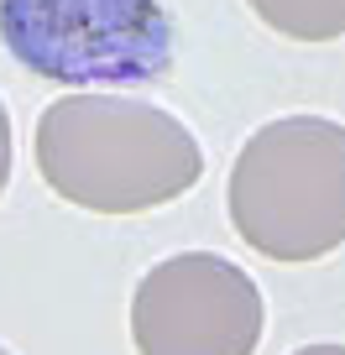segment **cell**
<instances>
[{"label":"cell","instance_id":"cell-3","mask_svg":"<svg viewBox=\"0 0 345 355\" xmlns=\"http://www.w3.org/2000/svg\"><path fill=\"white\" fill-rule=\"evenodd\" d=\"M0 42L26 73L68 89L157 84L178 53L162 0H0Z\"/></svg>","mask_w":345,"mask_h":355},{"label":"cell","instance_id":"cell-6","mask_svg":"<svg viewBox=\"0 0 345 355\" xmlns=\"http://www.w3.org/2000/svg\"><path fill=\"white\" fill-rule=\"evenodd\" d=\"M6 183H11V115L0 105V193H6Z\"/></svg>","mask_w":345,"mask_h":355},{"label":"cell","instance_id":"cell-2","mask_svg":"<svg viewBox=\"0 0 345 355\" xmlns=\"http://www.w3.org/2000/svg\"><path fill=\"white\" fill-rule=\"evenodd\" d=\"M230 225L256 256L303 266L345 245V125L283 115L251 131L225 183Z\"/></svg>","mask_w":345,"mask_h":355},{"label":"cell","instance_id":"cell-8","mask_svg":"<svg viewBox=\"0 0 345 355\" xmlns=\"http://www.w3.org/2000/svg\"><path fill=\"white\" fill-rule=\"evenodd\" d=\"M0 355H11V350H6V345H0Z\"/></svg>","mask_w":345,"mask_h":355},{"label":"cell","instance_id":"cell-1","mask_svg":"<svg viewBox=\"0 0 345 355\" xmlns=\"http://www.w3.org/2000/svg\"><path fill=\"white\" fill-rule=\"evenodd\" d=\"M37 173L74 209L146 214L204 178V146L162 105L84 89L42 110Z\"/></svg>","mask_w":345,"mask_h":355},{"label":"cell","instance_id":"cell-7","mask_svg":"<svg viewBox=\"0 0 345 355\" xmlns=\"http://www.w3.org/2000/svg\"><path fill=\"white\" fill-rule=\"evenodd\" d=\"M293 355H345V345H303V350H293Z\"/></svg>","mask_w":345,"mask_h":355},{"label":"cell","instance_id":"cell-5","mask_svg":"<svg viewBox=\"0 0 345 355\" xmlns=\"http://www.w3.org/2000/svg\"><path fill=\"white\" fill-rule=\"evenodd\" d=\"M256 21L293 42H340L345 37V0H246Z\"/></svg>","mask_w":345,"mask_h":355},{"label":"cell","instance_id":"cell-4","mask_svg":"<svg viewBox=\"0 0 345 355\" xmlns=\"http://www.w3.org/2000/svg\"><path fill=\"white\" fill-rule=\"evenodd\" d=\"M267 303L251 272L214 251L157 261L131 293L136 355H256Z\"/></svg>","mask_w":345,"mask_h":355}]
</instances>
